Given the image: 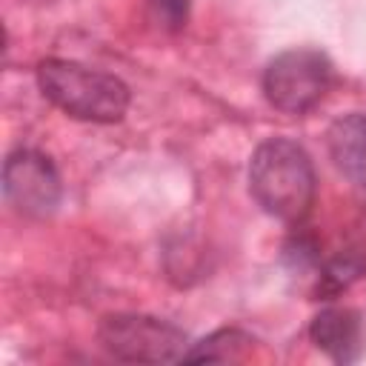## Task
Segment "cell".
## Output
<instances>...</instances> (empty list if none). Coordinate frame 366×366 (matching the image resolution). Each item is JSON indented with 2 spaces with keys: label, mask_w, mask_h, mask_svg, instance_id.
I'll return each instance as SVG.
<instances>
[{
  "label": "cell",
  "mask_w": 366,
  "mask_h": 366,
  "mask_svg": "<svg viewBox=\"0 0 366 366\" xmlns=\"http://www.w3.org/2000/svg\"><path fill=\"white\" fill-rule=\"evenodd\" d=\"M315 166L309 152L289 137L263 140L249 160L254 203L283 223H300L315 203Z\"/></svg>",
  "instance_id": "1"
},
{
  "label": "cell",
  "mask_w": 366,
  "mask_h": 366,
  "mask_svg": "<svg viewBox=\"0 0 366 366\" xmlns=\"http://www.w3.org/2000/svg\"><path fill=\"white\" fill-rule=\"evenodd\" d=\"M37 86L60 112L89 123H117L132 100L129 86L120 77L63 57L37 63Z\"/></svg>",
  "instance_id": "2"
},
{
  "label": "cell",
  "mask_w": 366,
  "mask_h": 366,
  "mask_svg": "<svg viewBox=\"0 0 366 366\" xmlns=\"http://www.w3.org/2000/svg\"><path fill=\"white\" fill-rule=\"evenodd\" d=\"M100 346L126 363H177L189 352L186 332L163 317L117 312L100 320Z\"/></svg>",
  "instance_id": "3"
},
{
  "label": "cell",
  "mask_w": 366,
  "mask_h": 366,
  "mask_svg": "<svg viewBox=\"0 0 366 366\" xmlns=\"http://www.w3.org/2000/svg\"><path fill=\"white\" fill-rule=\"evenodd\" d=\"M332 86V63L317 49H289L263 69V94L283 114H306Z\"/></svg>",
  "instance_id": "4"
},
{
  "label": "cell",
  "mask_w": 366,
  "mask_h": 366,
  "mask_svg": "<svg viewBox=\"0 0 366 366\" xmlns=\"http://www.w3.org/2000/svg\"><path fill=\"white\" fill-rule=\"evenodd\" d=\"M3 194L14 212L26 217H49L57 212L63 197L60 174L37 149H17L3 163Z\"/></svg>",
  "instance_id": "5"
},
{
  "label": "cell",
  "mask_w": 366,
  "mask_h": 366,
  "mask_svg": "<svg viewBox=\"0 0 366 366\" xmlns=\"http://www.w3.org/2000/svg\"><path fill=\"white\" fill-rule=\"evenodd\" d=\"M309 337L335 363H352L360 357V349H363L360 315L355 309L329 306L320 315H315V320L309 326Z\"/></svg>",
  "instance_id": "6"
},
{
  "label": "cell",
  "mask_w": 366,
  "mask_h": 366,
  "mask_svg": "<svg viewBox=\"0 0 366 366\" xmlns=\"http://www.w3.org/2000/svg\"><path fill=\"white\" fill-rule=\"evenodd\" d=\"M326 143L340 174L366 192V114L352 112L337 117L326 132Z\"/></svg>",
  "instance_id": "7"
},
{
  "label": "cell",
  "mask_w": 366,
  "mask_h": 366,
  "mask_svg": "<svg viewBox=\"0 0 366 366\" xmlns=\"http://www.w3.org/2000/svg\"><path fill=\"white\" fill-rule=\"evenodd\" d=\"M254 337L243 329H217L200 343L189 346L183 360H217V363H234L243 360L254 349Z\"/></svg>",
  "instance_id": "8"
},
{
  "label": "cell",
  "mask_w": 366,
  "mask_h": 366,
  "mask_svg": "<svg viewBox=\"0 0 366 366\" xmlns=\"http://www.w3.org/2000/svg\"><path fill=\"white\" fill-rule=\"evenodd\" d=\"M366 269V260L355 252H343L337 254L335 260H329L323 269H320V280H317V295L323 297H332L337 292H343L352 280L360 277V272Z\"/></svg>",
  "instance_id": "9"
},
{
  "label": "cell",
  "mask_w": 366,
  "mask_h": 366,
  "mask_svg": "<svg viewBox=\"0 0 366 366\" xmlns=\"http://www.w3.org/2000/svg\"><path fill=\"white\" fill-rule=\"evenodd\" d=\"M189 0H149V17L163 31H180L189 20Z\"/></svg>",
  "instance_id": "10"
}]
</instances>
